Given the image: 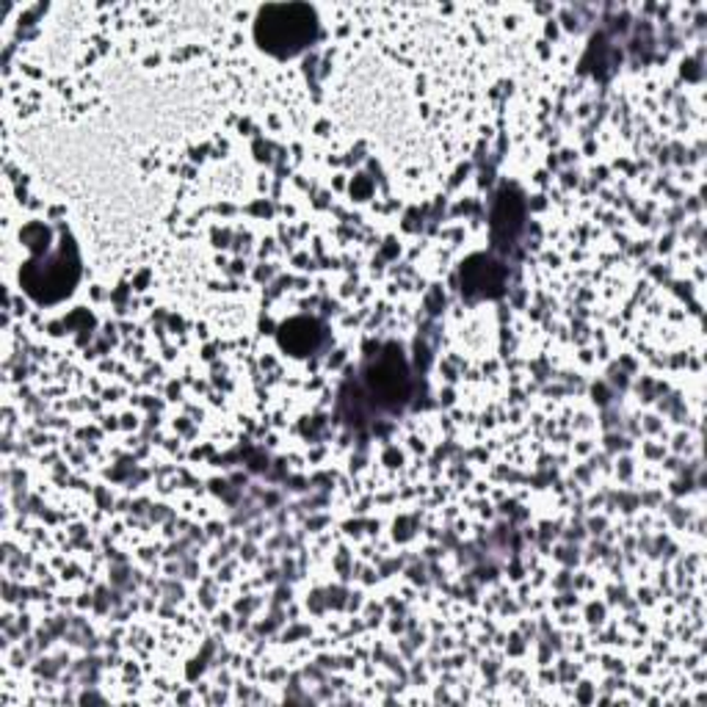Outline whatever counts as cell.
Segmentation results:
<instances>
[{"mask_svg":"<svg viewBox=\"0 0 707 707\" xmlns=\"http://www.w3.org/2000/svg\"><path fill=\"white\" fill-rule=\"evenodd\" d=\"M315 37L313 11L302 6L269 9L258 22V39L266 50L277 55H293Z\"/></svg>","mask_w":707,"mask_h":707,"instance_id":"obj_1","label":"cell"},{"mask_svg":"<svg viewBox=\"0 0 707 707\" xmlns=\"http://www.w3.org/2000/svg\"><path fill=\"white\" fill-rule=\"evenodd\" d=\"M365 384L367 393L373 395V401H378L382 406H401L409 395V367H406L404 356L395 349L376 354L367 362L365 371Z\"/></svg>","mask_w":707,"mask_h":707,"instance_id":"obj_2","label":"cell"},{"mask_svg":"<svg viewBox=\"0 0 707 707\" xmlns=\"http://www.w3.org/2000/svg\"><path fill=\"white\" fill-rule=\"evenodd\" d=\"M522 202L517 194H509L506 191L503 197H500L498 208H495V225H492V232L498 241H511V238L517 236V230H520L522 225Z\"/></svg>","mask_w":707,"mask_h":707,"instance_id":"obj_3","label":"cell"},{"mask_svg":"<svg viewBox=\"0 0 707 707\" xmlns=\"http://www.w3.org/2000/svg\"><path fill=\"white\" fill-rule=\"evenodd\" d=\"M319 341L321 332L313 330L310 321H293V324H288L285 332H282V346L291 349V352L297 354L313 352V349L319 346Z\"/></svg>","mask_w":707,"mask_h":707,"instance_id":"obj_4","label":"cell"}]
</instances>
